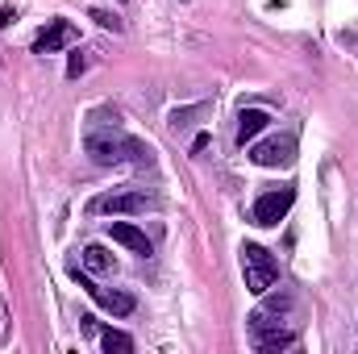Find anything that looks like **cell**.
<instances>
[{
    "mask_svg": "<svg viewBox=\"0 0 358 354\" xmlns=\"http://www.w3.org/2000/svg\"><path fill=\"white\" fill-rule=\"evenodd\" d=\"M88 155L92 163L100 167H150L155 163V150L129 134H88Z\"/></svg>",
    "mask_w": 358,
    "mask_h": 354,
    "instance_id": "1",
    "label": "cell"
},
{
    "mask_svg": "<svg viewBox=\"0 0 358 354\" xmlns=\"http://www.w3.org/2000/svg\"><path fill=\"white\" fill-rule=\"evenodd\" d=\"M150 208H159V196H150L146 187L104 192L88 204V213H96V217H138V213H150Z\"/></svg>",
    "mask_w": 358,
    "mask_h": 354,
    "instance_id": "2",
    "label": "cell"
},
{
    "mask_svg": "<svg viewBox=\"0 0 358 354\" xmlns=\"http://www.w3.org/2000/svg\"><path fill=\"white\" fill-rule=\"evenodd\" d=\"M242 275H246V288H250L255 296H267L271 288H275V279H279V263L271 259V250L246 242V246H242Z\"/></svg>",
    "mask_w": 358,
    "mask_h": 354,
    "instance_id": "3",
    "label": "cell"
},
{
    "mask_svg": "<svg viewBox=\"0 0 358 354\" xmlns=\"http://www.w3.org/2000/svg\"><path fill=\"white\" fill-rule=\"evenodd\" d=\"M292 204H296V187H271V192H263L255 200L250 217H255V225H279Z\"/></svg>",
    "mask_w": 358,
    "mask_h": 354,
    "instance_id": "4",
    "label": "cell"
},
{
    "mask_svg": "<svg viewBox=\"0 0 358 354\" xmlns=\"http://www.w3.org/2000/svg\"><path fill=\"white\" fill-rule=\"evenodd\" d=\"M250 159L259 167H292L296 159V138H263V142H250Z\"/></svg>",
    "mask_w": 358,
    "mask_h": 354,
    "instance_id": "5",
    "label": "cell"
},
{
    "mask_svg": "<svg viewBox=\"0 0 358 354\" xmlns=\"http://www.w3.org/2000/svg\"><path fill=\"white\" fill-rule=\"evenodd\" d=\"M71 275L80 279V288L88 292L92 300H96L100 309H108L113 317H129V313H134V296H129V292H117V288H96L88 275H80V267H71Z\"/></svg>",
    "mask_w": 358,
    "mask_h": 354,
    "instance_id": "6",
    "label": "cell"
},
{
    "mask_svg": "<svg viewBox=\"0 0 358 354\" xmlns=\"http://www.w3.org/2000/svg\"><path fill=\"white\" fill-rule=\"evenodd\" d=\"M76 38H80V29H76L71 21H50V25L38 34L34 50H38V55H59V50H67Z\"/></svg>",
    "mask_w": 358,
    "mask_h": 354,
    "instance_id": "7",
    "label": "cell"
},
{
    "mask_svg": "<svg viewBox=\"0 0 358 354\" xmlns=\"http://www.w3.org/2000/svg\"><path fill=\"white\" fill-rule=\"evenodd\" d=\"M108 238L117 242V246H125V250H134V255H150V238L134 225V221H108Z\"/></svg>",
    "mask_w": 358,
    "mask_h": 354,
    "instance_id": "8",
    "label": "cell"
},
{
    "mask_svg": "<svg viewBox=\"0 0 358 354\" xmlns=\"http://www.w3.org/2000/svg\"><path fill=\"white\" fill-rule=\"evenodd\" d=\"M271 125V117L263 113V108H246L242 117H238V146H246V142H255L263 129Z\"/></svg>",
    "mask_w": 358,
    "mask_h": 354,
    "instance_id": "9",
    "label": "cell"
},
{
    "mask_svg": "<svg viewBox=\"0 0 358 354\" xmlns=\"http://www.w3.org/2000/svg\"><path fill=\"white\" fill-rule=\"evenodd\" d=\"M100 346H104L108 354H129L134 351V338L121 334V330H104V334H100Z\"/></svg>",
    "mask_w": 358,
    "mask_h": 354,
    "instance_id": "10",
    "label": "cell"
},
{
    "mask_svg": "<svg viewBox=\"0 0 358 354\" xmlns=\"http://www.w3.org/2000/svg\"><path fill=\"white\" fill-rule=\"evenodd\" d=\"M259 351H283V346H296V334L292 330H271L267 338H255Z\"/></svg>",
    "mask_w": 358,
    "mask_h": 354,
    "instance_id": "11",
    "label": "cell"
},
{
    "mask_svg": "<svg viewBox=\"0 0 358 354\" xmlns=\"http://www.w3.org/2000/svg\"><path fill=\"white\" fill-rule=\"evenodd\" d=\"M84 267L88 271H108L113 267V255L104 246H84Z\"/></svg>",
    "mask_w": 358,
    "mask_h": 354,
    "instance_id": "12",
    "label": "cell"
},
{
    "mask_svg": "<svg viewBox=\"0 0 358 354\" xmlns=\"http://www.w3.org/2000/svg\"><path fill=\"white\" fill-rule=\"evenodd\" d=\"M92 21H96V25H104V29H117V34H121V21H117L113 13H104V8H92Z\"/></svg>",
    "mask_w": 358,
    "mask_h": 354,
    "instance_id": "13",
    "label": "cell"
},
{
    "mask_svg": "<svg viewBox=\"0 0 358 354\" xmlns=\"http://www.w3.org/2000/svg\"><path fill=\"white\" fill-rule=\"evenodd\" d=\"M84 67H88V63H84V59H80V55H76V59H71V67H67V76H80V71H84Z\"/></svg>",
    "mask_w": 358,
    "mask_h": 354,
    "instance_id": "14",
    "label": "cell"
},
{
    "mask_svg": "<svg viewBox=\"0 0 358 354\" xmlns=\"http://www.w3.org/2000/svg\"><path fill=\"white\" fill-rule=\"evenodd\" d=\"M0 334H4V317H0Z\"/></svg>",
    "mask_w": 358,
    "mask_h": 354,
    "instance_id": "15",
    "label": "cell"
}]
</instances>
